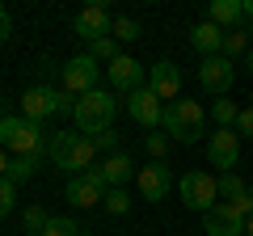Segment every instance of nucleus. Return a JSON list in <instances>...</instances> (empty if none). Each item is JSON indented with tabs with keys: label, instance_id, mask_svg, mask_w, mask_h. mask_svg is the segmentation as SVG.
<instances>
[{
	"label": "nucleus",
	"instance_id": "31",
	"mask_svg": "<svg viewBox=\"0 0 253 236\" xmlns=\"http://www.w3.org/2000/svg\"><path fill=\"white\" fill-rule=\"evenodd\" d=\"M76 101H81V97H76V93L59 89V93H55V114H63V118H72V114H76Z\"/></svg>",
	"mask_w": 253,
	"mask_h": 236
},
{
	"label": "nucleus",
	"instance_id": "37",
	"mask_svg": "<svg viewBox=\"0 0 253 236\" xmlns=\"http://www.w3.org/2000/svg\"><path fill=\"white\" fill-rule=\"evenodd\" d=\"M245 236H253V215H249V219H245Z\"/></svg>",
	"mask_w": 253,
	"mask_h": 236
},
{
	"label": "nucleus",
	"instance_id": "21",
	"mask_svg": "<svg viewBox=\"0 0 253 236\" xmlns=\"http://www.w3.org/2000/svg\"><path fill=\"white\" fill-rule=\"evenodd\" d=\"M215 182H219V198H224V202H241V198H249V186H245L236 173H219Z\"/></svg>",
	"mask_w": 253,
	"mask_h": 236
},
{
	"label": "nucleus",
	"instance_id": "38",
	"mask_svg": "<svg viewBox=\"0 0 253 236\" xmlns=\"http://www.w3.org/2000/svg\"><path fill=\"white\" fill-rule=\"evenodd\" d=\"M245 17H253V0H245Z\"/></svg>",
	"mask_w": 253,
	"mask_h": 236
},
{
	"label": "nucleus",
	"instance_id": "25",
	"mask_svg": "<svg viewBox=\"0 0 253 236\" xmlns=\"http://www.w3.org/2000/svg\"><path fill=\"white\" fill-rule=\"evenodd\" d=\"M110 34L118 38V42H135V38H144V30H139L135 17H114V30Z\"/></svg>",
	"mask_w": 253,
	"mask_h": 236
},
{
	"label": "nucleus",
	"instance_id": "15",
	"mask_svg": "<svg viewBox=\"0 0 253 236\" xmlns=\"http://www.w3.org/2000/svg\"><path fill=\"white\" fill-rule=\"evenodd\" d=\"M93 173H97V182L106 186V190H123L126 182H135L139 169H135V160H131L126 152H114V156H106V160H101Z\"/></svg>",
	"mask_w": 253,
	"mask_h": 236
},
{
	"label": "nucleus",
	"instance_id": "9",
	"mask_svg": "<svg viewBox=\"0 0 253 236\" xmlns=\"http://www.w3.org/2000/svg\"><path fill=\"white\" fill-rule=\"evenodd\" d=\"M135 190H139V198H144V202H161L165 194L173 190V173H169V164H165V160H148L144 169L135 173Z\"/></svg>",
	"mask_w": 253,
	"mask_h": 236
},
{
	"label": "nucleus",
	"instance_id": "6",
	"mask_svg": "<svg viewBox=\"0 0 253 236\" xmlns=\"http://www.w3.org/2000/svg\"><path fill=\"white\" fill-rule=\"evenodd\" d=\"M253 215L249 198L241 202H215V207L203 215V228H207V236H245V219Z\"/></svg>",
	"mask_w": 253,
	"mask_h": 236
},
{
	"label": "nucleus",
	"instance_id": "7",
	"mask_svg": "<svg viewBox=\"0 0 253 236\" xmlns=\"http://www.w3.org/2000/svg\"><path fill=\"white\" fill-rule=\"evenodd\" d=\"M97 80H101V64L93 59L89 51H84V55H72V59L63 64V89L76 93V97H84V93L101 89Z\"/></svg>",
	"mask_w": 253,
	"mask_h": 236
},
{
	"label": "nucleus",
	"instance_id": "11",
	"mask_svg": "<svg viewBox=\"0 0 253 236\" xmlns=\"http://www.w3.org/2000/svg\"><path fill=\"white\" fill-rule=\"evenodd\" d=\"M148 89L156 93L161 101H177L181 97V68L173 64V59H156L152 68H148Z\"/></svg>",
	"mask_w": 253,
	"mask_h": 236
},
{
	"label": "nucleus",
	"instance_id": "19",
	"mask_svg": "<svg viewBox=\"0 0 253 236\" xmlns=\"http://www.w3.org/2000/svg\"><path fill=\"white\" fill-rule=\"evenodd\" d=\"M207 21L219 30H241L245 21V0H211L207 4Z\"/></svg>",
	"mask_w": 253,
	"mask_h": 236
},
{
	"label": "nucleus",
	"instance_id": "29",
	"mask_svg": "<svg viewBox=\"0 0 253 236\" xmlns=\"http://www.w3.org/2000/svg\"><path fill=\"white\" fill-rule=\"evenodd\" d=\"M17 207V186L9 177H0V219H9V211Z\"/></svg>",
	"mask_w": 253,
	"mask_h": 236
},
{
	"label": "nucleus",
	"instance_id": "24",
	"mask_svg": "<svg viewBox=\"0 0 253 236\" xmlns=\"http://www.w3.org/2000/svg\"><path fill=\"white\" fill-rule=\"evenodd\" d=\"M236 101H228V97H219V101H211V118H215V127H236Z\"/></svg>",
	"mask_w": 253,
	"mask_h": 236
},
{
	"label": "nucleus",
	"instance_id": "32",
	"mask_svg": "<svg viewBox=\"0 0 253 236\" xmlns=\"http://www.w3.org/2000/svg\"><path fill=\"white\" fill-rule=\"evenodd\" d=\"M236 135H245V139H253V110H241V114H236Z\"/></svg>",
	"mask_w": 253,
	"mask_h": 236
},
{
	"label": "nucleus",
	"instance_id": "16",
	"mask_svg": "<svg viewBox=\"0 0 253 236\" xmlns=\"http://www.w3.org/2000/svg\"><path fill=\"white\" fill-rule=\"evenodd\" d=\"M101 198H106V186L97 182V173H76V177H68V202H76V207H101Z\"/></svg>",
	"mask_w": 253,
	"mask_h": 236
},
{
	"label": "nucleus",
	"instance_id": "39",
	"mask_svg": "<svg viewBox=\"0 0 253 236\" xmlns=\"http://www.w3.org/2000/svg\"><path fill=\"white\" fill-rule=\"evenodd\" d=\"M249 207H253V186H249Z\"/></svg>",
	"mask_w": 253,
	"mask_h": 236
},
{
	"label": "nucleus",
	"instance_id": "3",
	"mask_svg": "<svg viewBox=\"0 0 253 236\" xmlns=\"http://www.w3.org/2000/svg\"><path fill=\"white\" fill-rule=\"evenodd\" d=\"M0 148H9L13 156H34L51 148V131H42V122H30L21 114H0Z\"/></svg>",
	"mask_w": 253,
	"mask_h": 236
},
{
	"label": "nucleus",
	"instance_id": "13",
	"mask_svg": "<svg viewBox=\"0 0 253 236\" xmlns=\"http://www.w3.org/2000/svg\"><path fill=\"white\" fill-rule=\"evenodd\" d=\"M72 30H76V38H84V42H97V38H110L114 17H110L101 4H84V9L72 17Z\"/></svg>",
	"mask_w": 253,
	"mask_h": 236
},
{
	"label": "nucleus",
	"instance_id": "34",
	"mask_svg": "<svg viewBox=\"0 0 253 236\" xmlns=\"http://www.w3.org/2000/svg\"><path fill=\"white\" fill-rule=\"evenodd\" d=\"M13 38V17H9V9L0 4V42H9Z\"/></svg>",
	"mask_w": 253,
	"mask_h": 236
},
{
	"label": "nucleus",
	"instance_id": "41",
	"mask_svg": "<svg viewBox=\"0 0 253 236\" xmlns=\"http://www.w3.org/2000/svg\"><path fill=\"white\" fill-rule=\"evenodd\" d=\"M81 236H93V232H81Z\"/></svg>",
	"mask_w": 253,
	"mask_h": 236
},
{
	"label": "nucleus",
	"instance_id": "27",
	"mask_svg": "<svg viewBox=\"0 0 253 236\" xmlns=\"http://www.w3.org/2000/svg\"><path fill=\"white\" fill-rule=\"evenodd\" d=\"M21 224H26V232H34V236H42V228L51 224V215H46L42 207H26V211H21Z\"/></svg>",
	"mask_w": 253,
	"mask_h": 236
},
{
	"label": "nucleus",
	"instance_id": "2",
	"mask_svg": "<svg viewBox=\"0 0 253 236\" xmlns=\"http://www.w3.org/2000/svg\"><path fill=\"white\" fill-rule=\"evenodd\" d=\"M161 131L169 139H177V144H199V139L207 135V110L194 97H177L173 106H165Z\"/></svg>",
	"mask_w": 253,
	"mask_h": 236
},
{
	"label": "nucleus",
	"instance_id": "1",
	"mask_svg": "<svg viewBox=\"0 0 253 236\" xmlns=\"http://www.w3.org/2000/svg\"><path fill=\"white\" fill-rule=\"evenodd\" d=\"M93 156H97V144L89 135H76V131H51V148H46V160L63 173H89Z\"/></svg>",
	"mask_w": 253,
	"mask_h": 236
},
{
	"label": "nucleus",
	"instance_id": "36",
	"mask_svg": "<svg viewBox=\"0 0 253 236\" xmlns=\"http://www.w3.org/2000/svg\"><path fill=\"white\" fill-rule=\"evenodd\" d=\"M245 72H253V46H249V55H245Z\"/></svg>",
	"mask_w": 253,
	"mask_h": 236
},
{
	"label": "nucleus",
	"instance_id": "23",
	"mask_svg": "<svg viewBox=\"0 0 253 236\" xmlns=\"http://www.w3.org/2000/svg\"><path fill=\"white\" fill-rule=\"evenodd\" d=\"M232 55H249V34L241 30H224V59H232Z\"/></svg>",
	"mask_w": 253,
	"mask_h": 236
},
{
	"label": "nucleus",
	"instance_id": "18",
	"mask_svg": "<svg viewBox=\"0 0 253 236\" xmlns=\"http://www.w3.org/2000/svg\"><path fill=\"white\" fill-rule=\"evenodd\" d=\"M190 46H194L203 59H211V55H224V30L211 26L207 17L194 21V26H190Z\"/></svg>",
	"mask_w": 253,
	"mask_h": 236
},
{
	"label": "nucleus",
	"instance_id": "30",
	"mask_svg": "<svg viewBox=\"0 0 253 236\" xmlns=\"http://www.w3.org/2000/svg\"><path fill=\"white\" fill-rule=\"evenodd\" d=\"M144 148H148L152 160H165V152H169V135H165V131H152V135L144 139Z\"/></svg>",
	"mask_w": 253,
	"mask_h": 236
},
{
	"label": "nucleus",
	"instance_id": "28",
	"mask_svg": "<svg viewBox=\"0 0 253 236\" xmlns=\"http://www.w3.org/2000/svg\"><path fill=\"white\" fill-rule=\"evenodd\" d=\"M42 236H81V228H76V219H68V215H51V224L42 228Z\"/></svg>",
	"mask_w": 253,
	"mask_h": 236
},
{
	"label": "nucleus",
	"instance_id": "4",
	"mask_svg": "<svg viewBox=\"0 0 253 236\" xmlns=\"http://www.w3.org/2000/svg\"><path fill=\"white\" fill-rule=\"evenodd\" d=\"M114 114H118V101L110 97L106 89H93V93H84V97L76 101L72 122H76L81 135L97 139V135H106V131H114Z\"/></svg>",
	"mask_w": 253,
	"mask_h": 236
},
{
	"label": "nucleus",
	"instance_id": "26",
	"mask_svg": "<svg viewBox=\"0 0 253 236\" xmlns=\"http://www.w3.org/2000/svg\"><path fill=\"white\" fill-rule=\"evenodd\" d=\"M101 207H106L110 215H118V219H123L126 211H131V194H126V190H106V198H101Z\"/></svg>",
	"mask_w": 253,
	"mask_h": 236
},
{
	"label": "nucleus",
	"instance_id": "20",
	"mask_svg": "<svg viewBox=\"0 0 253 236\" xmlns=\"http://www.w3.org/2000/svg\"><path fill=\"white\" fill-rule=\"evenodd\" d=\"M38 164H42V152H34V156H13V160H9V182H13V186L30 182V177L38 173Z\"/></svg>",
	"mask_w": 253,
	"mask_h": 236
},
{
	"label": "nucleus",
	"instance_id": "5",
	"mask_svg": "<svg viewBox=\"0 0 253 236\" xmlns=\"http://www.w3.org/2000/svg\"><path fill=\"white\" fill-rule=\"evenodd\" d=\"M177 194H181V202H186L190 211H203V215H207L219 202V182L211 173H203V169H190V173L177 177Z\"/></svg>",
	"mask_w": 253,
	"mask_h": 236
},
{
	"label": "nucleus",
	"instance_id": "10",
	"mask_svg": "<svg viewBox=\"0 0 253 236\" xmlns=\"http://www.w3.org/2000/svg\"><path fill=\"white\" fill-rule=\"evenodd\" d=\"M126 114H131V122H139L144 131H156L161 118H165V101L144 84V89H135L131 97H126Z\"/></svg>",
	"mask_w": 253,
	"mask_h": 236
},
{
	"label": "nucleus",
	"instance_id": "14",
	"mask_svg": "<svg viewBox=\"0 0 253 236\" xmlns=\"http://www.w3.org/2000/svg\"><path fill=\"white\" fill-rule=\"evenodd\" d=\"M106 72H110V89H118V93H126V97H131V93L135 89H144V64H139V59H131V55H118L114 64H106Z\"/></svg>",
	"mask_w": 253,
	"mask_h": 236
},
{
	"label": "nucleus",
	"instance_id": "40",
	"mask_svg": "<svg viewBox=\"0 0 253 236\" xmlns=\"http://www.w3.org/2000/svg\"><path fill=\"white\" fill-rule=\"evenodd\" d=\"M21 236H34V232H21Z\"/></svg>",
	"mask_w": 253,
	"mask_h": 236
},
{
	"label": "nucleus",
	"instance_id": "35",
	"mask_svg": "<svg viewBox=\"0 0 253 236\" xmlns=\"http://www.w3.org/2000/svg\"><path fill=\"white\" fill-rule=\"evenodd\" d=\"M9 160H13V156L4 152V148H0V177H9Z\"/></svg>",
	"mask_w": 253,
	"mask_h": 236
},
{
	"label": "nucleus",
	"instance_id": "12",
	"mask_svg": "<svg viewBox=\"0 0 253 236\" xmlns=\"http://www.w3.org/2000/svg\"><path fill=\"white\" fill-rule=\"evenodd\" d=\"M232 80H236V68H232V59H224V55H211V59L199 64V84L207 93H215V97H224V93L232 89Z\"/></svg>",
	"mask_w": 253,
	"mask_h": 236
},
{
	"label": "nucleus",
	"instance_id": "22",
	"mask_svg": "<svg viewBox=\"0 0 253 236\" xmlns=\"http://www.w3.org/2000/svg\"><path fill=\"white\" fill-rule=\"evenodd\" d=\"M89 55L97 59V64H114L123 51H118V38L110 34V38H97V42H89Z\"/></svg>",
	"mask_w": 253,
	"mask_h": 236
},
{
	"label": "nucleus",
	"instance_id": "8",
	"mask_svg": "<svg viewBox=\"0 0 253 236\" xmlns=\"http://www.w3.org/2000/svg\"><path fill=\"white\" fill-rule=\"evenodd\" d=\"M207 160H211V169L232 173L236 160H241V135H236L232 127H215L211 139H207Z\"/></svg>",
	"mask_w": 253,
	"mask_h": 236
},
{
	"label": "nucleus",
	"instance_id": "33",
	"mask_svg": "<svg viewBox=\"0 0 253 236\" xmlns=\"http://www.w3.org/2000/svg\"><path fill=\"white\" fill-rule=\"evenodd\" d=\"M93 144H97V152L114 156V152H118V131H106V135H97V139H93Z\"/></svg>",
	"mask_w": 253,
	"mask_h": 236
},
{
	"label": "nucleus",
	"instance_id": "17",
	"mask_svg": "<svg viewBox=\"0 0 253 236\" xmlns=\"http://www.w3.org/2000/svg\"><path fill=\"white\" fill-rule=\"evenodd\" d=\"M55 93H59V89H46V84L26 89V93H21V118H30V122L51 118V114H55Z\"/></svg>",
	"mask_w": 253,
	"mask_h": 236
}]
</instances>
